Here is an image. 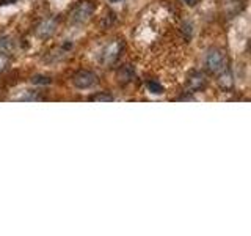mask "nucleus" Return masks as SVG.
I'll list each match as a JSON object with an SVG mask.
<instances>
[{
  "mask_svg": "<svg viewBox=\"0 0 251 236\" xmlns=\"http://www.w3.org/2000/svg\"><path fill=\"white\" fill-rule=\"evenodd\" d=\"M204 63H206V68L209 73L217 74V76H220L227 69V57L222 49H210L206 54Z\"/></svg>",
  "mask_w": 251,
  "mask_h": 236,
  "instance_id": "nucleus-1",
  "label": "nucleus"
},
{
  "mask_svg": "<svg viewBox=\"0 0 251 236\" xmlns=\"http://www.w3.org/2000/svg\"><path fill=\"white\" fill-rule=\"evenodd\" d=\"M123 51H124V44L120 41V39L110 41V43H107L104 47H102V51L99 54V61L102 63V65H105V66L113 65V63L121 57Z\"/></svg>",
  "mask_w": 251,
  "mask_h": 236,
  "instance_id": "nucleus-2",
  "label": "nucleus"
},
{
  "mask_svg": "<svg viewBox=\"0 0 251 236\" xmlns=\"http://www.w3.org/2000/svg\"><path fill=\"white\" fill-rule=\"evenodd\" d=\"M94 13V3L88 2V0H83V2H78L73 10L69 13V19L74 24H83L88 21Z\"/></svg>",
  "mask_w": 251,
  "mask_h": 236,
  "instance_id": "nucleus-3",
  "label": "nucleus"
},
{
  "mask_svg": "<svg viewBox=\"0 0 251 236\" xmlns=\"http://www.w3.org/2000/svg\"><path fill=\"white\" fill-rule=\"evenodd\" d=\"M73 84H74V87H77V88H80V90L91 88V87L98 84V76L88 69L78 71V73H75L73 76Z\"/></svg>",
  "mask_w": 251,
  "mask_h": 236,
  "instance_id": "nucleus-4",
  "label": "nucleus"
},
{
  "mask_svg": "<svg viewBox=\"0 0 251 236\" xmlns=\"http://www.w3.org/2000/svg\"><path fill=\"white\" fill-rule=\"evenodd\" d=\"M187 90L190 93H198L202 91L207 87V77L202 71H192L187 77Z\"/></svg>",
  "mask_w": 251,
  "mask_h": 236,
  "instance_id": "nucleus-5",
  "label": "nucleus"
},
{
  "mask_svg": "<svg viewBox=\"0 0 251 236\" xmlns=\"http://www.w3.org/2000/svg\"><path fill=\"white\" fill-rule=\"evenodd\" d=\"M57 27H58V22L55 18H46L43 19L41 22L38 24L36 27V36H39L41 39H47L50 38L55 31H57Z\"/></svg>",
  "mask_w": 251,
  "mask_h": 236,
  "instance_id": "nucleus-6",
  "label": "nucleus"
},
{
  "mask_svg": "<svg viewBox=\"0 0 251 236\" xmlns=\"http://www.w3.org/2000/svg\"><path fill=\"white\" fill-rule=\"evenodd\" d=\"M146 87H148L149 93H152V94H162L165 91V88L157 81H148Z\"/></svg>",
  "mask_w": 251,
  "mask_h": 236,
  "instance_id": "nucleus-7",
  "label": "nucleus"
},
{
  "mask_svg": "<svg viewBox=\"0 0 251 236\" xmlns=\"http://www.w3.org/2000/svg\"><path fill=\"white\" fill-rule=\"evenodd\" d=\"M13 49V41L8 36H0V54H6Z\"/></svg>",
  "mask_w": 251,
  "mask_h": 236,
  "instance_id": "nucleus-8",
  "label": "nucleus"
},
{
  "mask_svg": "<svg viewBox=\"0 0 251 236\" xmlns=\"http://www.w3.org/2000/svg\"><path fill=\"white\" fill-rule=\"evenodd\" d=\"M31 81H33V84H43V85H47V84H50L52 82V79L50 77H47V76H33L31 77Z\"/></svg>",
  "mask_w": 251,
  "mask_h": 236,
  "instance_id": "nucleus-9",
  "label": "nucleus"
},
{
  "mask_svg": "<svg viewBox=\"0 0 251 236\" xmlns=\"http://www.w3.org/2000/svg\"><path fill=\"white\" fill-rule=\"evenodd\" d=\"M93 101H113V96H110V94H96V96L91 98Z\"/></svg>",
  "mask_w": 251,
  "mask_h": 236,
  "instance_id": "nucleus-10",
  "label": "nucleus"
},
{
  "mask_svg": "<svg viewBox=\"0 0 251 236\" xmlns=\"http://www.w3.org/2000/svg\"><path fill=\"white\" fill-rule=\"evenodd\" d=\"M8 66V57L5 54H0V73Z\"/></svg>",
  "mask_w": 251,
  "mask_h": 236,
  "instance_id": "nucleus-11",
  "label": "nucleus"
},
{
  "mask_svg": "<svg viewBox=\"0 0 251 236\" xmlns=\"http://www.w3.org/2000/svg\"><path fill=\"white\" fill-rule=\"evenodd\" d=\"M108 2H110V3H120L121 0H108Z\"/></svg>",
  "mask_w": 251,
  "mask_h": 236,
  "instance_id": "nucleus-12",
  "label": "nucleus"
}]
</instances>
